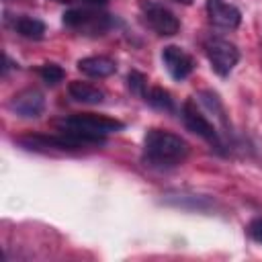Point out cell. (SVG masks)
Segmentation results:
<instances>
[{
  "instance_id": "cell-17",
  "label": "cell",
  "mask_w": 262,
  "mask_h": 262,
  "mask_svg": "<svg viewBox=\"0 0 262 262\" xmlns=\"http://www.w3.org/2000/svg\"><path fill=\"white\" fill-rule=\"evenodd\" d=\"M84 2H88V4H104L106 0H84Z\"/></svg>"
},
{
  "instance_id": "cell-4",
  "label": "cell",
  "mask_w": 262,
  "mask_h": 262,
  "mask_svg": "<svg viewBox=\"0 0 262 262\" xmlns=\"http://www.w3.org/2000/svg\"><path fill=\"white\" fill-rule=\"evenodd\" d=\"M203 47H205V53L211 61V68L219 76H227L235 68V63L239 61V49L227 39L209 37V39H205Z\"/></svg>"
},
{
  "instance_id": "cell-14",
  "label": "cell",
  "mask_w": 262,
  "mask_h": 262,
  "mask_svg": "<svg viewBox=\"0 0 262 262\" xmlns=\"http://www.w3.org/2000/svg\"><path fill=\"white\" fill-rule=\"evenodd\" d=\"M39 76H41V80H43L45 84L55 86V84H59V82L63 80L66 72H63L57 63H43V66L39 68Z\"/></svg>"
},
{
  "instance_id": "cell-11",
  "label": "cell",
  "mask_w": 262,
  "mask_h": 262,
  "mask_svg": "<svg viewBox=\"0 0 262 262\" xmlns=\"http://www.w3.org/2000/svg\"><path fill=\"white\" fill-rule=\"evenodd\" d=\"M68 92L74 100L78 102H84V104H100L104 100V92L88 82H82V80H74L70 82L68 86Z\"/></svg>"
},
{
  "instance_id": "cell-13",
  "label": "cell",
  "mask_w": 262,
  "mask_h": 262,
  "mask_svg": "<svg viewBox=\"0 0 262 262\" xmlns=\"http://www.w3.org/2000/svg\"><path fill=\"white\" fill-rule=\"evenodd\" d=\"M145 100H147L154 108H158V111H172V108H174V100H172L170 92L164 90L162 86H154V88H149Z\"/></svg>"
},
{
  "instance_id": "cell-8",
  "label": "cell",
  "mask_w": 262,
  "mask_h": 262,
  "mask_svg": "<svg viewBox=\"0 0 262 262\" xmlns=\"http://www.w3.org/2000/svg\"><path fill=\"white\" fill-rule=\"evenodd\" d=\"M162 61L174 80H184L194 70V59L178 45H166L162 49Z\"/></svg>"
},
{
  "instance_id": "cell-6",
  "label": "cell",
  "mask_w": 262,
  "mask_h": 262,
  "mask_svg": "<svg viewBox=\"0 0 262 262\" xmlns=\"http://www.w3.org/2000/svg\"><path fill=\"white\" fill-rule=\"evenodd\" d=\"M182 119H184V125H186L192 133H196V135L203 137L205 141L213 143L215 147H221L217 129H215L213 123L207 119V115L196 106V100H192V98L184 100V104H182Z\"/></svg>"
},
{
  "instance_id": "cell-9",
  "label": "cell",
  "mask_w": 262,
  "mask_h": 262,
  "mask_svg": "<svg viewBox=\"0 0 262 262\" xmlns=\"http://www.w3.org/2000/svg\"><path fill=\"white\" fill-rule=\"evenodd\" d=\"M207 8V16L215 27L221 29H235L242 23V12L239 8H235L233 4L225 2V0H207L205 4Z\"/></svg>"
},
{
  "instance_id": "cell-15",
  "label": "cell",
  "mask_w": 262,
  "mask_h": 262,
  "mask_svg": "<svg viewBox=\"0 0 262 262\" xmlns=\"http://www.w3.org/2000/svg\"><path fill=\"white\" fill-rule=\"evenodd\" d=\"M127 86H129V90H131L133 94L143 96V98L147 96V78H145L141 72L131 70L129 76H127Z\"/></svg>"
},
{
  "instance_id": "cell-7",
  "label": "cell",
  "mask_w": 262,
  "mask_h": 262,
  "mask_svg": "<svg viewBox=\"0 0 262 262\" xmlns=\"http://www.w3.org/2000/svg\"><path fill=\"white\" fill-rule=\"evenodd\" d=\"M8 108L23 119H37L45 108V96L37 88H25L10 98Z\"/></svg>"
},
{
  "instance_id": "cell-5",
  "label": "cell",
  "mask_w": 262,
  "mask_h": 262,
  "mask_svg": "<svg viewBox=\"0 0 262 262\" xmlns=\"http://www.w3.org/2000/svg\"><path fill=\"white\" fill-rule=\"evenodd\" d=\"M139 8H141V12H143L145 23H147L158 35H162V37H172V35L178 33L180 23H178L176 14H174L170 8H166L164 4H158V2H154V0H141V2H139Z\"/></svg>"
},
{
  "instance_id": "cell-3",
  "label": "cell",
  "mask_w": 262,
  "mask_h": 262,
  "mask_svg": "<svg viewBox=\"0 0 262 262\" xmlns=\"http://www.w3.org/2000/svg\"><path fill=\"white\" fill-rule=\"evenodd\" d=\"M63 25L80 35H102L111 29V16L94 8H72L63 12Z\"/></svg>"
},
{
  "instance_id": "cell-12",
  "label": "cell",
  "mask_w": 262,
  "mask_h": 262,
  "mask_svg": "<svg viewBox=\"0 0 262 262\" xmlns=\"http://www.w3.org/2000/svg\"><path fill=\"white\" fill-rule=\"evenodd\" d=\"M14 31L25 37V39H31V41H39L43 39L45 35V25L39 20V18H33V16H18L14 20Z\"/></svg>"
},
{
  "instance_id": "cell-2",
  "label": "cell",
  "mask_w": 262,
  "mask_h": 262,
  "mask_svg": "<svg viewBox=\"0 0 262 262\" xmlns=\"http://www.w3.org/2000/svg\"><path fill=\"white\" fill-rule=\"evenodd\" d=\"M143 151L145 158L160 166H176L186 160L188 143L166 129H149L143 137Z\"/></svg>"
},
{
  "instance_id": "cell-16",
  "label": "cell",
  "mask_w": 262,
  "mask_h": 262,
  "mask_svg": "<svg viewBox=\"0 0 262 262\" xmlns=\"http://www.w3.org/2000/svg\"><path fill=\"white\" fill-rule=\"evenodd\" d=\"M248 233H250V237L254 242L262 244V217H256V219H252L248 223Z\"/></svg>"
},
{
  "instance_id": "cell-10",
  "label": "cell",
  "mask_w": 262,
  "mask_h": 262,
  "mask_svg": "<svg viewBox=\"0 0 262 262\" xmlns=\"http://www.w3.org/2000/svg\"><path fill=\"white\" fill-rule=\"evenodd\" d=\"M78 70L90 78H106L117 72V63L106 55H90L78 61Z\"/></svg>"
},
{
  "instance_id": "cell-1",
  "label": "cell",
  "mask_w": 262,
  "mask_h": 262,
  "mask_svg": "<svg viewBox=\"0 0 262 262\" xmlns=\"http://www.w3.org/2000/svg\"><path fill=\"white\" fill-rule=\"evenodd\" d=\"M125 125L119 119L94 115V113H76L59 123V129L72 133L82 145H100L104 137L121 131Z\"/></svg>"
},
{
  "instance_id": "cell-18",
  "label": "cell",
  "mask_w": 262,
  "mask_h": 262,
  "mask_svg": "<svg viewBox=\"0 0 262 262\" xmlns=\"http://www.w3.org/2000/svg\"><path fill=\"white\" fill-rule=\"evenodd\" d=\"M174 2H180V4H190L192 0H174Z\"/></svg>"
}]
</instances>
